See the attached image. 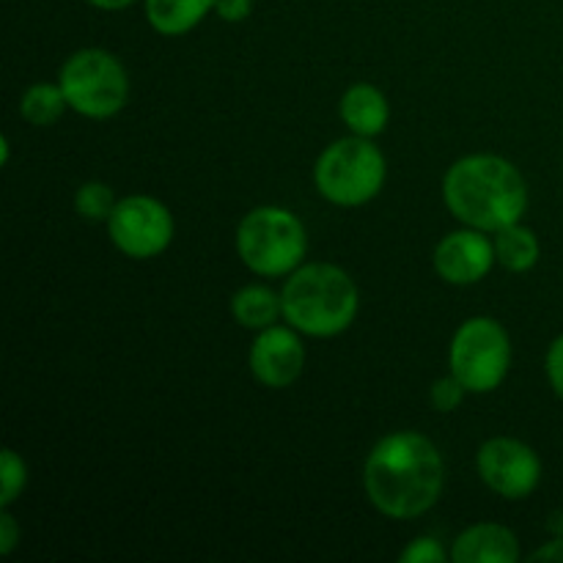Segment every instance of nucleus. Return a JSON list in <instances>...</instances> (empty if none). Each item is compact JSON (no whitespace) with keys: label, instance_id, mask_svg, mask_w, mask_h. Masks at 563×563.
Returning <instances> with one entry per match:
<instances>
[{"label":"nucleus","instance_id":"nucleus-5","mask_svg":"<svg viewBox=\"0 0 563 563\" xmlns=\"http://www.w3.org/2000/svg\"><path fill=\"white\" fill-rule=\"evenodd\" d=\"M388 163L374 137L346 135L330 143L313 165V185L324 201L335 207H366L383 192Z\"/></svg>","mask_w":563,"mask_h":563},{"label":"nucleus","instance_id":"nucleus-2","mask_svg":"<svg viewBox=\"0 0 563 563\" xmlns=\"http://www.w3.org/2000/svg\"><path fill=\"white\" fill-rule=\"evenodd\" d=\"M443 201L451 218L467 229L498 234L520 223L528 209V181L511 159L500 154H467L443 176Z\"/></svg>","mask_w":563,"mask_h":563},{"label":"nucleus","instance_id":"nucleus-24","mask_svg":"<svg viewBox=\"0 0 563 563\" xmlns=\"http://www.w3.org/2000/svg\"><path fill=\"white\" fill-rule=\"evenodd\" d=\"M214 14L223 22H245L253 14V0H218L214 3Z\"/></svg>","mask_w":563,"mask_h":563},{"label":"nucleus","instance_id":"nucleus-9","mask_svg":"<svg viewBox=\"0 0 563 563\" xmlns=\"http://www.w3.org/2000/svg\"><path fill=\"white\" fill-rule=\"evenodd\" d=\"M478 478L506 500H526L542 482V460L517 438H489L476 454Z\"/></svg>","mask_w":563,"mask_h":563},{"label":"nucleus","instance_id":"nucleus-18","mask_svg":"<svg viewBox=\"0 0 563 563\" xmlns=\"http://www.w3.org/2000/svg\"><path fill=\"white\" fill-rule=\"evenodd\" d=\"M119 198L113 196V187L104 181H82L75 192V212L88 223H108Z\"/></svg>","mask_w":563,"mask_h":563},{"label":"nucleus","instance_id":"nucleus-23","mask_svg":"<svg viewBox=\"0 0 563 563\" xmlns=\"http://www.w3.org/2000/svg\"><path fill=\"white\" fill-rule=\"evenodd\" d=\"M22 539V528L9 509H0V555H11Z\"/></svg>","mask_w":563,"mask_h":563},{"label":"nucleus","instance_id":"nucleus-17","mask_svg":"<svg viewBox=\"0 0 563 563\" xmlns=\"http://www.w3.org/2000/svg\"><path fill=\"white\" fill-rule=\"evenodd\" d=\"M66 108L69 102L58 82H33L20 99V115L31 126H53L66 113Z\"/></svg>","mask_w":563,"mask_h":563},{"label":"nucleus","instance_id":"nucleus-19","mask_svg":"<svg viewBox=\"0 0 563 563\" xmlns=\"http://www.w3.org/2000/svg\"><path fill=\"white\" fill-rule=\"evenodd\" d=\"M27 487V465L14 449L0 451V509H11Z\"/></svg>","mask_w":563,"mask_h":563},{"label":"nucleus","instance_id":"nucleus-3","mask_svg":"<svg viewBox=\"0 0 563 563\" xmlns=\"http://www.w3.org/2000/svg\"><path fill=\"white\" fill-rule=\"evenodd\" d=\"M284 322L308 339H335L355 324L361 291L344 267L330 262L300 264L280 289Z\"/></svg>","mask_w":563,"mask_h":563},{"label":"nucleus","instance_id":"nucleus-11","mask_svg":"<svg viewBox=\"0 0 563 563\" xmlns=\"http://www.w3.org/2000/svg\"><path fill=\"white\" fill-rule=\"evenodd\" d=\"M498 264L495 256V242L487 231L460 229L445 234L432 253V267L440 280L451 286H473L487 278Z\"/></svg>","mask_w":563,"mask_h":563},{"label":"nucleus","instance_id":"nucleus-27","mask_svg":"<svg viewBox=\"0 0 563 563\" xmlns=\"http://www.w3.org/2000/svg\"><path fill=\"white\" fill-rule=\"evenodd\" d=\"M548 531L555 537H563V511H555L553 517H548Z\"/></svg>","mask_w":563,"mask_h":563},{"label":"nucleus","instance_id":"nucleus-13","mask_svg":"<svg viewBox=\"0 0 563 563\" xmlns=\"http://www.w3.org/2000/svg\"><path fill=\"white\" fill-rule=\"evenodd\" d=\"M339 115L352 135L377 137L390 124V102L372 82H355L341 97Z\"/></svg>","mask_w":563,"mask_h":563},{"label":"nucleus","instance_id":"nucleus-4","mask_svg":"<svg viewBox=\"0 0 563 563\" xmlns=\"http://www.w3.org/2000/svg\"><path fill=\"white\" fill-rule=\"evenodd\" d=\"M236 256L258 278H286L306 264L308 231L291 209L264 203L236 225Z\"/></svg>","mask_w":563,"mask_h":563},{"label":"nucleus","instance_id":"nucleus-7","mask_svg":"<svg viewBox=\"0 0 563 563\" xmlns=\"http://www.w3.org/2000/svg\"><path fill=\"white\" fill-rule=\"evenodd\" d=\"M511 368V339L493 317H471L456 328L449 346V372L467 394H493Z\"/></svg>","mask_w":563,"mask_h":563},{"label":"nucleus","instance_id":"nucleus-6","mask_svg":"<svg viewBox=\"0 0 563 563\" xmlns=\"http://www.w3.org/2000/svg\"><path fill=\"white\" fill-rule=\"evenodd\" d=\"M58 86L69 110L82 119L104 121L119 115L130 99V75L110 49L82 47L58 69Z\"/></svg>","mask_w":563,"mask_h":563},{"label":"nucleus","instance_id":"nucleus-16","mask_svg":"<svg viewBox=\"0 0 563 563\" xmlns=\"http://www.w3.org/2000/svg\"><path fill=\"white\" fill-rule=\"evenodd\" d=\"M493 242L498 264L515 275L537 267L539 256H542V245H539L537 234H533V229H528L522 223H511L506 229H500Z\"/></svg>","mask_w":563,"mask_h":563},{"label":"nucleus","instance_id":"nucleus-20","mask_svg":"<svg viewBox=\"0 0 563 563\" xmlns=\"http://www.w3.org/2000/svg\"><path fill=\"white\" fill-rule=\"evenodd\" d=\"M467 396L465 385L454 377V374H445V377L434 379L432 388H429V401L438 412H454L462 405V399Z\"/></svg>","mask_w":563,"mask_h":563},{"label":"nucleus","instance_id":"nucleus-15","mask_svg":"<svg viewBox=\"0 0 563 563\" xmlns=\"http://www.w3.org/2000/svg\"><path fill=\"white\" fill-rule=\"evenodd\" d=\"M231 317L245 330H264L284 319V300L264 284H247L231 297Z\"/></svg>","mask_w":563,"mask_h":563},{"label":"nucleus","instance_id":"nucleus-12","mask_svg":"<svg viewBox=\"0 0 563 563\" xmlns=\"http://www.w3.org/2000/svg\"><path fill=\"white\" fill-rule=\"evenodd\" d=\"M449 553L451 563H517L520 542L511 528L498 522H478L454 539Z\"/></svg>","mask_w":563,"mask_h":563},{"label":"nucleus","instance_id":"nucleus-26","mask_svg":"<svg viewBox=\"0 0 563 563\" xmlns=\"http://www.w3.org/2000/svg\"><path fill=\"white\" fill-rule=\"evenodd\" d=\"M86 3L93 5V9H99V11H124V9H130L135 0H86Z\"/></svg>","mask_w":563,"mask_h":563},{"label":"nucleus","instance_id":"nucleus-21","mask_svg":"<svg viewBox=\"0 0 563 563\" xmlns=\"http://www.w3.org/2000/svg\"><path fill=\"white\" fill-rule=\"evenodd\" d=\"M401 563H445L451 561V553H445L443 544L434 537H418L401 550Z\"/></svg>","mask_w":563,"mask_h":563},{"label":"nucleus","instance_id":"nucleus-14","mask_svg":"<svg viewBox=\"0 0 563 563\" xmlns=\"http://www.w3.org/2000/svg\"><path fill=\"white\" fill-rule=\"evenodd\" d=\"M218 0H143L146 20L159 36H185L196 31L209 14H214Z\"/></svg>","mask_w":563,"mask_h":563},{"label":"nucleus","instance_id":"nucleus-8","mask_svg":"<svg viewBox=\"0 0 563 563\" xmlns=\"http://www.w3.org/2000/svg\"><path fill=\"white\" fill-rule=\"evenodd\" d=\"M108 234L115 251L135 262L163 256L176 236V220L159 198L135 196L119 198L108 220Z\"/></svg>","mask_w":563,"mask_h":563},{"label":"nucleus","instance_id":"nucleus-22","mask_svg":"<svg viewBox=\"0 0 563 563\" xmlns=\"http://www.w3.org/2000/svg\"><path fill=\"white\" fill-rule=\"evenodd\" d=\"M544 372H548L553 394L563 401V333L550 344L548 357H544Z\"/></svg>","mask_w":563,"mask_h":563},{"label":"nucleus","instance_id":"nucleus-1","mask_svg":"<svg viewBox=\"0 0 563 563\" xmlns=\"http://www.w3.org/2000/svg\"><path fill=\"white\" fill-rule=\"evenodd\" d=\"M445 465L438 445L421 432L401 429L374 443L363 462V489L388 520H416L438 506Z\"/></svg>","mask_w":563,"mask_h":563},{"label":"nucleus","instance_id":"nucleus-10","mask_svg":"<svg viewBox=\"0 0 563 563\" xmlns=\"http://www.w3.org/2000/svg\"><path fill=\"white\" fill-rule=\"evenodd\" d=\"M291 324H273L258 330L251 344L247 366L258 385L269 390L291 388L306 372V344Z\"/></svg>","mask_w":563,"mask_h":563},{"label":"nucleus","instance_id":"nucleus-25","mask_svg":"<svg viewBox=\"0 0 563 563\" xmlns=\"http://www.w3.org/2000/svg\"><path fill=\"white\" fill-rule=\"evenodd\" d=\"M531 561H550V563H563V537L550 539L548 544L531 553Z\"/></svg>","mask_w":563,"mask_h":563}]
</instances>
